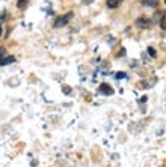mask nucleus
I'll return each mask as SVG.
<instances>
[{"label":"nucleus","mask_w":166,"mask_h":167,"mask_svg":"<svg viewBox=\"0 0 166 167\" xmlns=\"http://www.w3.org/2000/svg\"><path fill=\"white\" fill-rule=\"evenodd\" d=\"M71 18H73V12H68V14L62 15V17H59L54 21V27H63V26H67L70 23Z\"/></svg>","instance_id":"obj_1"},{"label":"nucleus","mask_w":166,"mask_h":167,"mask_svg":"<svg viewBox=\"0 0 166 167\" xmlns=\"http://www.w3.org/2000/svg\"><path fill=\"white\" fill-rule=\"evenodd\" d=\"M98 92L103 93V95H112V93H113V89H112L109 84L103 83L101 86H100V87H98Z\"/></svg>","instance_id":"obj_2"},{"label":"nucleus","mask_w":166,"mask_h":167,"mask_svg":"<svg viewBox=\"0 0 166 167\" xmlns=\"http://www.w3.org/2000/svg\"><path fill=\"white\" fill-rule=\"evenodd\" d=\"M136 26H138V27H140V29L148 27V26H149V20H148V18L140 17V18H138V20H136Z\"/></svg>","instance_id":"obj_3"},{"label":"nucleus","mask_w":166,"mask_h":167,"mask_svg":"<svg viewBox=\"0 0 166 167\" xmlns=\"http://www.w3.org/2000/svg\"><path fill=\"white\" fill-rule=\"evenodd\" d=\"M12 62H15V57H14V56H8V57H3V59H0V66L9 65V63H12Z\"/></svg>","instance_id":"obj_4"},{"label":"nucleus","mask_w":166,"mask_h":167,"mask_svg":"<svg viewBox=\"0 0 166 167\" xmlns=\"http://www.w3.org/2000/svg\"><path fill=\"white\" fill-rule=\"evenodd\" d=\"M140 2H142V5L149 6V8H154V6H157V0H140Z\"/></svg>","instance_id":"obj_5"},{"label":"nucleus","mask_w":166,"mask_h":167,"mask_svg":"<svg viewBox=\"0 0 166 167\" xmlns=\"http://www.w3.org/2000/svg\"><path fill=\"white\" fill-rule=\"evenodd\" d=\"M107 6H109V8H116V6H118V2H116V0H109V2H107Z\"/></svg>","instance_id":"obj_6"},{"label":"nucleus","mask_w":166,"mask_h":167,"mask_svg":"<svg viewBox=\"0 0 166 167\" xmlns=\"http://www.w3.org/2000/svg\"><path fill=\"white\" fill-rule=\"evenodd\" d=\"M160 26H162V29H165L166 30V15H163L162 21H160Z\"/></svg>","instance_id":"obj_7"},{"label":"nucleus","mask_w":166,"mask_h":167,"mask_svg":"<svg viewBox=\"0 0 166 167\" xmlns=\"http://www.w3.org/2000/svg\"><path fill=\"white\" fill-rule=\"evenodd\" d=\"M148 53H149V56H151V57H156V51H154V48H151V47H149Z\"/></svg>","instance_id":"obj_8"},{"label":"nucleus","mask_w":166,"mask_h":167,"mask_svg":"<svg viewBox=\"0 0 166 167\" xmlns=\"http://www.w3.org/2000/svg\"><path fill=\"white\" fill-rule=\"evenodd\" d=\"M26 2H27V0H20V3H18V8H23V6H26Z\"/></svg>","instance_id":"obj_9"},{"label":"nucleus","mask_w":166,"mask_h":167,"mask_svg":"<svg viewBox=\"0 0 166 167\" xmlns=\"http://www.w3.org/2000/svg\"><path fill=\"white\" fill-rule=\"evenodd\" d=\"M124 77H125L124 72H118V74H116V78H124Z\"/></svg>","instance_id":"obj_10"},{"label":"nucleus","mask_w":166,"mask_h":167,"mask_svg":"<svg viewBox=\"0 0 166 167\" xmlns=\"http://www.w3.org/2000/svg\"><path fill=\"white\" fill-rule=\"evenodd\" d=\"M63 92H65V93H70L71 89H70V87H63Z\"/></svg>","instance_id":"obj_11"},{"label":"nucleus","mask_w":166,"mask_h":167,"mask_svg":"<svg viewBox=\"0 0 166 167\" xmlns=\"http://www.w3.org/2000/svg\"><path fill=\"white\" fill-rule=\"evenodd\" d=\"M89 3H92V0H83V5H89Z\"/></svg>","instance_id":"obj_12"},{"label":"nucleus","mask_w":166,"mask_h":167,"mask_svg":"<svg viewBox=\"0 0 166 167\" xmlns=\"http://www.w3.org/2000/svg\"><path fill=\"white\" fill-rule=\"evenodd\" d=\"M3 54H5V50H3V48H0V56H3Z\"/></svg>","instance_id":"obj_13"},{"label":"nucleus","mask_w":166,"mask_h":167,"mask_svg":"<svg viewBox=\"0 0 166 167\" xmlns=\"http://www.w3.org/2000/svg\"><path fill=\"white\" fill-rule=\"evenodd\" d=\"M0 36H2V27H0Z\"/></svg>","instance_id":"obj_14"},{"label":"nucleus","mask_w":166,"mask_h":167,"mask_svg":"<svg viewBox=\"0 0 166 167\" xmlns=\"http://www.w3.org/2000/svg\"><path fill=\"white\" fill-rule=\"evenodd\" d=\"M165 3H166V0H165Z\"/></svg>","instance_id":"obj_15"}]
</instances>
